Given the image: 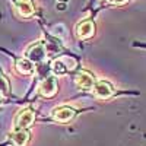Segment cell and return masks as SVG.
Masks as SVG:
<instances>
[{
  "label": "cell",
  "mask_w": 146,
  "mask_h": 146,
  "mask_svg": "<svg viewBox=\"0 0 146 146\" xmlns=\"http://www.w3.org/2000/svg\"><path fill=\"white\" fill-rule=\"evenodd\" d=\"M66 62H67V58H66V57L54 60V62H53V66H51L54 75H64V73H67L69 70L75 69V66H76L75 63H72V64H66Z\"/></svg>",
  "instance_id": "cell-7"
},
{
  "label": "cell",
  "mask_w": 146,
  "mask_h": 146,
  "mask_svg": "<svg viewBox=\"0 0 146 146\" xmlns=\"http://www.w3.org/2000/svg\"><path fill=\"white\" fill-rule=\"evenodd\" d=\"M12 142L15 146H27L28 140H29V133L28 130H16L12 133Z\"/></svg>",
  "instance_id": "cell-11"
},
{
  "label": "cell",
  "mask_w": 146,
  "mask_h": 146,
  "mask_svg": "<svg viewBox=\"0 0 146 146\" xmlns=\"http://www.w3.org/2000/svg\"><path fill=\"white\" fill-rule=\"evenodd\" d=\"M111 3H114V5H124L127 0H110Z\"/></svg>",
  "instance_id": "cell-13"
},
{
  "label": "cell",
  "mask_w": 146,
  "mask_h": 146,
  "mask_svg": "<svg viewBox=\"0 0 146 146\" xmlns=\"http://www.w3.org/2000/svg\"><path fill=\"white\" fill-rule=\"evenodd\" d=\"M27 58L31 60L32 63H41L42 60L45 58V47H44V42H35L32 45L28 47V50L25 53Z\"/></svg>",
  "instance_id": "cell-3"
},
{
  "label": "cell",
  "mask_w": 146,
  "mask_h": 146,
  "mask_svg": "<svg viewBox=\"0 0 146 146\" xmlns=\"http://www.w3.org/2000/svg\"><path fill=\"white\" fill-rule=\"evenodd\" d=\"M75 85L79 89L89 91V89H94V86H95V79L89 72H80L75 78Z\"/></svg>",
  "instance_id": "cell-5"
},
{
  "label": "cell",
  "mask_w": 146,
  "mask_h": 146,
  "mask_svg": "<svg viewBox=\"0 0 146 146\" xmlns=\"http://www.w3.org/2000/svg\"><path fill=\"white\" fill-rule=\"evenodd\" d=\"M34 120H35V113L32 111L31 108H25V110H22V111L18 113V115L15 118L13 127L16 130H27L28 127L32 126Z\"/></svg>",
  "instance_id": "cell-1"
},
{
  "label": "cell",
  "mask_w": 146,
  "mask_h": 146,
  "mask_svg": "<svg viewBox=\"0 0 146 146\" xmlns=\"http://www.w3.org/2000/svg\"><path fill=\"white\" fill-rule=\"evenodd\" d=\"M0 96H2V92H0Z\"/></svg>",
  "instance_id": "cell-16"
},
{
  "label": "cell",
  "mask_w": 146,
  "mask_h": 146,
  "mask_svg": "<svg viewBox=\"0 0 146 146\" xmlns=\"http://www.w3.org/2000/svg\"><path fill=\"white\" fill-rule=\"evenodd\" d=\"M94 95L100 100H107V98L114 95V88L110 82L100 80V82H96L95 86H94Z\"/></svg>",
  "instance_id": "cell-4"
},
{
  "label": "cell",
  "mask_w": 146,
  "mask_h": 146,
  "mask_svg": "<svg viewBox=\"0 0 146 146\" xmlns=\"http://www.w3.org/2000/svg\"><path fill=\"white\" fill-rule=\"evenodd\" d=\"M76 35L80 40H86L94 35V23L91 21H83L80 22L76 28Z\"/></svg>",
  "instance_id": "cell-8"
},
{
  "label": "cell",
  "mask_w": 146,
  "mask_h": 146,
  "mask_svg": "<svg viewBox=\"0 0 146 146\" xmlns=\"http://www.w3.org/2000/svg\"><path fill=\"white\" fill-rule=\"evenodd\" d=\"M16 70L18 73H21V75H32V73L35 72V66L34 63L31 62V60H28L27 57L25 58H19L16 62Z\"/></svg>",
  "instance_id": "cell-10"
},
{
  "label": "cell",
  "mask_w": 146,
  "mask_h": 146,
  "mask_svg": "<svg viewBox=\"0 0 146 146\" xmlns=\"http://www.w3.org/2000/svg\"><path fill=\"white\" fill-rule=\"evenodd\" d=\"M60 2H63V3H64V2H67V0H58V3H60Z\"/></svg>",
  "instance_id": "cell-15"
},
{
  "label": "cell",
  "mask_w": 146,
  "mask_h": 146,
  "mask_svg": "<svg viewBox=\"0 0 146 146\" xmlns=\"http://www.w3.org/2000/svg\"><path fill=\"white\" fill-rule=\"evenodd\" d=\"M0 92L3 95H7L10 92V85H9V80L6 79V76L3 75L2 69H0Z\"/></svg>",
  "instance_id": "cell-12"
},
{
  "label": "cell",
  "mask_w": 146,
  "mask_h": 146,
  "mask_svg": "<svg viewBox=\"0 0 146 146\" xmlns=\"http://www.w3.org/2000/svg\"><path fill=\"white\" fill-rule=\"evenodd\" d=\"M51 117L56 120V121H60V123H67L70 121L73 117H75V110L70 108V107H57L53 110L51 113Z\"/></svg>",
  "instance_id": "cell-6"
},
{
  "label": "cell",
  "mask_w": 146,
  "mask_h": 146,
  "mask_svg": "<svg viewBox=\"0 0 146 146\" xmlns=\"http://www.w3.org/2000/svg\"><path fill=\"white\" fill-rule=\"evenodd\" d=\"M38 92H40L41 96H44V98H51V96H54L56 92H57V80H56V78L51 76V75L45 76L38 85Z\"/></svg>",
  "instance_id": "cell-2"
},
{
  "label": "cell",
  "mask_w": 146,
  "mask_h": 146,
  "mask_svg": "<svg viewBox=\"0 0 146 146\" xmlns=\"http://www.w3.org/2000/svg\"><path fill=\"white\" fill-rule=\"evenodd\" d=\"M16 10H18V13L23 18H28L34 13V5L31 0H16Z\"/></svg>",
  "instance_id": "cell-9"
},
{
  "label": "cell",
  "mask_w": 146,
  "mask_h": 146,
  "mask_svg": "<svg viewBox=\"0 0 146 146\" xmlns=\"http://www.w3.org/2000/svg\"><path fill=\"white\" fill-rule=\"evenodd\" d=\"M57 9H58V10H64V9H66V5H64V3H58V5H57Z\"/></svg>",
  "instance_id": "cell-14"
}]
</instances>
